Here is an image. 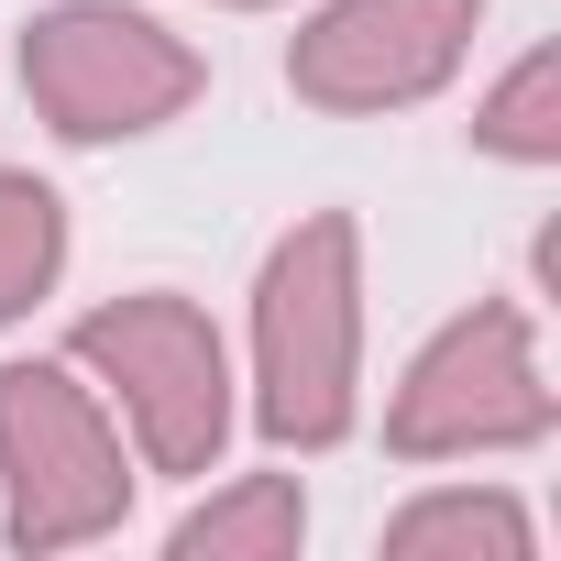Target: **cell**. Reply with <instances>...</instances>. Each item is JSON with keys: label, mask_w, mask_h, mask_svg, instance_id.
Here are the masks:
<instances>
[{"label": "cell", "mask_w": 561, "mask_h": 561, "mask_svg": "<svg viewBox=\"0 0 561 561\" xmlns=\"http://www.w3.org/2000/svg\"><path fill=\"white\" fill-rule=\"evenodd\" d=\"M364 419V231L309 209L253 275V430L275 451H331Z\"/></svg>", "instance_id": "1"}, {"label": "cell", "mask_w": 561, "mask_h": 561, "mask_svg": "<svg viewBox=\"0 0 561 561\" xmlns=\"http://www.w3.org/2000/svg\"><path fill=\"white\" fill-rule=\"evenodd\" d=\"M67 364L100 386L133 462H154V473H209L220 462L242 397H231V353H220L209 309H187L176 287H133V298L89 309L67 331Z\"/></svg>", "instance_id": "2"}, {"label": "cell", "mask_w": 561, "mask_h": 561, "mask_svg": "<svg viewBox=\"0 0 561 561\" xmlns=\"http://www.w3.org/2000/svg\"><path fill=\"white\" fill-rule=\"evenodd\" d=\"M133 440L78 364H0V528L23 550H78L122 528Z\"/></svg>", "instance_id": "3"}, {"label": "cell", "mask_w": 561, "mask_h": 561, "mask_svg": "<svg viewBox=\"0 0 561 561\" xmlns=\"http://www.w3.org/2000/svg\"><path fill=\"white\" fill-rule=\"evenodd\" d=\"M561 397L539 375V331L517 298H484L462 320H440L419 342V364L386 397V451L397 462H484V451H528L550 440Z\"/></svg>", "instance_id": "4"}, {"label": "cell", "mask_w": 561, "mask_h": 561, "mask_svg": "<svg viewBox=\"0 0 561 561\" xmlns=\"http://www.w3.org/2000/svg\"><path fill=\"white\" fill-rule=\"evenodd\" d=\"M209 89L198 45L165 34L133 0H56L23 23V100L67 133V144H133L165 133L187 100Z\"/></svg>", "instance_id": "5"}, {"label": "cell", "mask_w": 561, "mask_h": 561, "mask_svg": "<svg viewBox=\"0 0 561 561\" xmlns=\"http://www.w3.org/2000/svg\"><path fill=\"white\" fill-rule=\"evenodd\" d=\"M473 34H484V0H320L287 45V89L342 122L419 111L462 78Z\"/></svg>", "instance_id": "6"}, {"label": "cell", "mask_w": 561, "mask_h": 561, "mask_svg": "<svg viewBox=\"0 0 561 561\" xmlns=\"http://www.w3.org/2000/svg\"><path fill=\"white\" fill-rule=\"evenodd\" d=\"M298 539H309L298 473H231L176 517V561H298Z\"/></svg>", "instance_id": "7"}, {"label": "cell", "mask_w": 561, "mask_h": 561, "mask_svg": "<svg viewBox=\"0 0 561 561\" xmlns=\"http://www.w3.org/2000/svg\"><path fill=\"white\" fill-rule=\"evenodd\" d=\"M386 550H397V561H528V517H517L506 495L451 484V495L397 506V517H386Z\"/></svg>", "instance_id": "8"}, {"label": "cell", "mask_w": 561, "mask_h": 561, "mask_svg": "<svg viewBox=\"0 0 561 561\" xmlns=\"http://www.w3.org/2000/svg\"><path fill=\"white\" fill-rule=\"evenodd\" d=\"M473 144H484L495 165H561V56H550V45H528V56L484 89Z\"/></svg>", "instance_id": "9"}, {"label": "cell", "mask_w": 561, "mask_h": 561, "mask_svg": "<svg viewBox=\"0 0 561 561\" xmlns=\"http://www.w3.org/2000/svg\"><path fill=\"white\" fill-rule=\"evenodd\" d=\"M67 264V198L23 165H0V320H23Z\"/></svg>", "instance_id": "10"}, {"label": "cell", "mask_w": 561, "mask_h": 561, "mask_svg": "<svg viewBox=\"0 0 561 561\" xmlns=\"http://www.w3.org/2000/svg\"><path fill=\"white\" fill-rule=\"evenodd\" d=\"M209 12H275V0H209Z\"/></svg>", "instance_id": "11"}]
</instances>
